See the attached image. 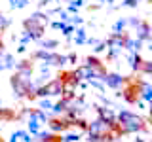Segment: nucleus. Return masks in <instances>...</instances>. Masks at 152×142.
I'll use <instances>...</instances> for the list:
<instances>
[{"label": "nucleus", "mask_w": 152, "mask_h": 142, "mask_svg": "<svg viewBox=\"0 0 152 142\" xmlns=\"http://www.w3.org/2000/svg\"><path fill=\"white\" fill-rule=\"evenodd\" d=\"M141 89H142V80L141 78H131L126 80V87H124V97H126L127 102H137L139 101V95H141Z\"/></svg>", "instance_id": "1"}, {"label": "nucleus", "mask_w": 152, "mask_h": 142, "mask_svg": "<svg viewBox=\"0 0 152 142\" xmlns=\"http://www.w3.org/2000/svg\"><path fill=\"white\" fill-rule=\"evenodd\" d=\"M42 142H63V138H61L59 135H50V136H44Z\"/></svg>", "instance_id": "2"}]
</instances>
